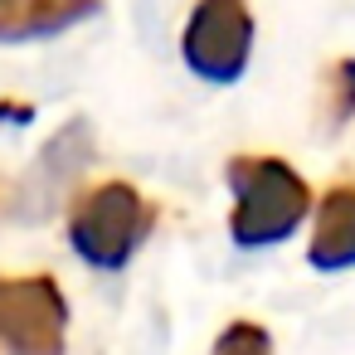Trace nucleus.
I'll use <instances>...</instances> for the list:
<instances>
[{
	"instance_id": "20e7f679",
	"label": "nucleus",
	"mask_w": 355,
	"mask_h": 355,
	"mask_svg": "<svg viewBox=\"0 0 355 355\" xmlns=\"http://www.w3.org/2000/svg\"><path fill=\"white\" fill-rule=\"evenodd\" d=\"M180 54H185L190 73H200L205 83H234L248 69V54H253L248 6L243 0H200L190 25H185Z\"/></svg>"
},
{
	"instance_id": "7ed1b4c3",
	"label": "nucleus",
	"mask_w": 355,
	"mask_h": 355,
	"mask_svg": "<svg viewBox=\"0 0 355 355\" xmlns=\"http://www.w3.org/2000/svg\"><path fill=\"white\" fill-rule=\"evenodd\" d=\"M69 302L54 277H0V345L6 355H64Z\"/></svg>"
},
{
	"instance_id": "6e6552de",
	"label": "nucleus",
	"mask_w": 355,
	"mask_h": 355,
	"mask_svg": "<svg viewBox=\"0 0 355 355\" xmlns=\"http://www.w3.org/2000/svg\"><path fill=\"white\" fill-rule=\"evenodd\" d=\"M209 355H272V340H268L263 326H253V321H234V326L219 331V340H214Z\"/></svg>"
},
{
	"instance_id": "39448f33",
	"label": "nucleus",
	"mask_w": 355,
	"mask_h": 355,
	"mask_svg": "<svg viewBox=\"0 0 355 355\" xmlns=\"http://www.w3.org/2000/svg\"><path fill=\"white\" fill-rule=\"evenodd\" d=\"M103 0H0V44L49 40L78 20H93Z\"/></svg>"
},
{
	"instance_id": "f257e3e1",
	"label": "nucleus",
	"mask_w": 355,
	"mask_h": 355,
	"mask_svg": "<svg viewBox=\"0 0 355 355\" xmlns=\"http://www.w3.org/2000/svg\"><path fill=\"white\" fill-rule=\"evenodd\" d=\"M224 180L239 200L234 209V243L243 248H263V243H282L302 219H306V205H311V190L306 180L277 161V156H234L224 166Z\"/></svg>"
},
{
	"instance_id": "423d86ee",
	"label": "nucleus",
	"mask_w": 355,
	"mask_h": 355,
	"mask_svg": "<svg viewBox=\"0 0 355 355\" xmlns=\"http://www.w3.org/2000/svg\"><path fill=\"white\" fill-rule=\"evenodd\" d=\"M355 263V185L326 190L316 209V234H311V268L340 272Z\"/></svg>"
},
{
	"instance_id": "0eeeda50",
	"label": "nucleus",
	"mask_w": 355,
	"mask_h": 355,
	"mask_svg": "<svg viewBox=\"0 0 355 355\" xmlns=\"http://www.w3.org/2000/svg\"><path fill=\"white\" fill-rule=\"evenodd\" d=\"M350 107H355V59H340L326 73V122L340 127L350 117Z\"/></svg>"
},
{
	"instance_id": "f03ea898",
	"label": "nucleus",
	"mask_w": 355,
	"mask_h": 355,
	"mask_svg": "<svg viewBox=\"0 0 355 355\" xmlns=\"http://www.w3.org/2000/svg\"><path fill=\"white\" fill-rule=\"evenodd\" d=\"M151 224H156V209L141 200V190L127 185V180H107V185H93L73 205L69 243L88 268L117 272L151 239Z\"/></svg>"
}]
</instances>
